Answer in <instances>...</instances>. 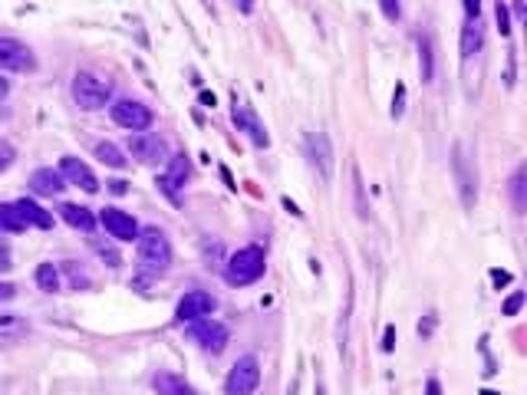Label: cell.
Wrapping results in <instances>:
<instances>
[{"mask_svg":"<svg viewBox=\"0 0 527 395\" xmlns=\"http://www.w3.org/2000/svg\"><path fill=\"white\" fill-rule=\"evenodd\" d=\"M17 290H14V284H0V300H10Z\"/></svg>","mask_w":527,"mask_h":395,"instance_id":"8d00e7d4","label":"cell"},{"mask_svg":"<svg viewBox=\"0 0 527 395\" xmlns=\"http://www.w3.org/2000/svg\"><path fill=\"white\" fill-rule=\"evenodd\" d=\"M481 395H498V392H481Z\"/></svg>","mask_w":527,"mask_h":395,"instance_id":"60d3db41","label":"cell"},{"mask_svg":"<svg viewBox=\"0 0 527 395\" xmlns=\"http://www.w3.org/2000/svg\"><path fill=\"white\" fill-rule=\"evenodd\" d=\"M99 221H102V228H106L112 237H119V241H136L139 231H142V228H139V221L132 218V214L119 211V208H102Z\"/></svg>","mask_w":527,"mask_h":395,"instance_id":"8fae6325","label":"cell"},{"mask_svg":"<svg viewBox=\"0 0 527 395\" xmlns=\"http://www.w3.org/2000/svg\"><path fill=\"white\" fill-rule=\"evenodd\" d=\"M152 389L159 395H195V389L181 376H175V372H159L155 382H152Z\"/></svg>","mask_w":527,"mask_h":395,"instance_id":"ac0fdd59","label":"cell"},{"mask_svg":"<svg viewBox=\"0 0 527 395\" xmlns=\"http://www.w3.org/2000/svg\"><path fill=\"white\" fill-rule=\"evenodd\" d=\"M30 336V323L17 313H0V349H10Z\"/></svg>","mask_w":527,"mask_h":395,"instance_id":"9a60e30c","label":"cell"},{"mask_svg":"<svg viewBox=\"0 0 527 395\" xmlns=\"http://www.w3.org/2000/svg\"><path fill=\"white\" fill-rule=\"evenodd\" d=\"M524 168H517L511 178V194H514V208L517 211H524V198H527V191H524Z\"/></svg>","mask_w":527,"mask_h":395,"instance_id":"484cf974","label":"cell"},{"mask_svg":"<svg viewBox=\"0 0 527 395\" xmlns=\"http://www.w3.org/2000/svg\"><path fill=\"white\" fill-rule=\"evenodd\" d=\"M33 277H37V286H40L43 293H56L60 290V270H56L53 264H40Z\"/></svg>","mask_w":527,"mask_h":395,"instance_id":"cb8c5ba5","label":"cell"},{"mask_svg":"<svg viewBox=\"0 0 527 395\" xmlns=\"http://www.w3.org/2000/svg\"><path fill=\"white\" fill-rule=\"evenodd\" d=\"M215 306H217V300L211 297V293L191 290V293H185V297L178 300L175 316L178 320H185V323H198V320H208V316L215 313Z\"/></svg>","mask_w":527,"mask_h":395,"instance_id":"9c48e42d","label":"cell"},{"mask_svg":"<svg viewBox=\"0 0 527 395\" xmlns=\"http://www.w3.org/2000/svg\"><path fill=\"white\" fill-rule=\"evenodd\" d=\"M60 214H63V221H66L69 228H76V231H82V234H93L96 231L93 211H86V208H80V205H60Z\"/></svg>","mask_w":527,"mask_h":395,"instance_id":"e0dca14e","label":"cell"},{"mask_svg":"<svg viewBox=\"0 0 527 395\" xmlns=\"http://www.w3.org/2000/svg\"><path fill=\"white\" fill-rule=\"evenodd\" d=\"M109 82H102L99 76H93V73H76L73 76V99H76V106L80 109H102L109 102Z\"/></svg>","mask_w":527,"mask_h":395,"instance_id":"277c9868","label":"cell"},{"mask_svg":"<svg viewBox=\"0 0 527 395\" xmlns=\"http://www.w3.org/2000/svg\"><path fill=\"white\" fill-rule=\"evenodd\" d=\"M465 10H468V20H474L478 10H481V3H478V0H465Z\"/></svg>","mask_w":527,"mask_h":395,"instance_id":"d590c367","label":"cell"},{"mask_svg":"<svg viewBox=\"0 0 527 395\" xmlns=\"http://www.w3.org/2000/svg\"><path fill=\"white\" fill-rule=\"evenodd\" d=\"M392 346H395V327H386V336H382V349L392 353Z\"/></svg>","mask_w":527,"mask_h":395,"instance_id":"4dcf8cb0","label":"cell"},{"mask_svg":"<svg viewBox=\"0 0 527 395\" xmlns=\"http://www.w3.org/2000/svg\"><path fill=\"white\" fill-rule=\"evenodd\" d=\"M96 158H99V162H106L109 168H125V151H122L116 142H109V138L96 145Z\"/></svg>","mask_w":527,"mask_h":395,"instance_id":"603a6c76","label":"cell"},{"mask_svg":"<svg viewBox=\"0 0 527 395\" xmlns=\"http://www.w3.org/2000/svg\"><path fill=\"white\" fill-rule=\"evenodd\" d=\"M303 142H307V155L313 158L320 178L330 181V178H333V145H330V136H323V132H307Z\"/></svg>","mask_w":527,"mask_h":395,"instance_id":"30bf717a","label":"cell"},{"mask_svg":"<svg viewBox=\"0 0 527 395\" xmlns=\"http://www.w3.org/2000/svg\"><path fill=\"white\" fill-rule=\"evenodd\" d=\"M7 93H10V82L0 76V99H7Z\"/></svg>","mask_w":527,"mask_h":395,"instance_id":"74e56055","label":"cell"},{"mask_svg":"<svg viewBox=\"0 0 527 395\" xmlns=\"http://www.w3.org/2000/svg\"><path fill=\"white\" fill-rule=\"evenodd\" d=\"M491 277H494V286L511 284V273H508V270H491Z\"/></svg>","mask_w":527,"mask_h":395,"instance_id":"d6a6232c","label":"cell"},{"mask_svg":"<svg viewBox=\"0 0 527 395\" xmlns=\"http://www.w3.org/2000/svg\"><path fill=\"white\" fill-rule=\"evenodd\" d=\"M7 270H10V250L0 244V273H7Z\"/></svg>","mask_w":527,"mask_h":395,"instance_id":"1f68e13d","label":"cell"},{"mask_svg":"<svg viewBox=\"0 0 527 395\" xmlns=\"http://www.w3.org/2000/svg\"><path fill=\"white\" fill-rule=\"evenodd\" d=\"M112 122L136 132V136H145V129H152V122H155V112L139 99H119L112 106Z\"/></svg>","mask_w":527,"mask_h":395,"instance_id":"5b68a950","label":"cell"},{"mask_svg":"<svg viewBox=\"0 0 527 395\" xmlns=\"http://www.w3.org/2000/svg\"><path fill=\"white\" fill-rule=\"evenodd\" d=\"M0 231H10V234L27 231V221L17 211V201L14 205H0Z\"/></svg>","mask_w":527,"mask_h":395,"instance_id":"7402d4cb","label":"cell"},{"mask_svg":"<svg viewBox=\"0 0 527 395\" xmlns=\"http://www.w3.org/2000/svg\"><path fill=\"white\" fill-rule=\"evenodd\" d=\"M419 59H422V66H419L422 82H432L435 66H432V43L429 40H419Z\"/></svg>","mask_w":527,"mask_h":395,"instance_id":"d4e9b609","label":"cell"},{"mask_svg":"<svg viewBox=\"0 0 527 395\" xmlns=\"http://www.w3.org/2000/svg\"><path fill=\"white\" fill-rule=\"evenodd\" d=\"M521 306H524V293L517 290V293H511V297H508V303H504V313H508V316L521 313Z\"/></svg>","mask_w":527,"mask_h":395,"instance_id":"83f0119b","label":"cell"},{"mask_svg":"<svg viewBox=\"0 0 527 395\" xmlns=\"http://www.w3.org/2000/svg\"><path fill=\"white\" fill-rule=\"evenodd\" d=\"M260 385V366H257L254 356H241L234 369L228 372L224 382V395H254Z\"/></svg>","mask_w":527,"mask_h":395,"instance_id":"8992f818","label":"cell"},{"mask_svg":"<svg viewBox=\"0 0 527 395\" xmlns=\"http://www.w3.org/2000/svg\"><path fill=\"white\" fill-rule=\"evenodd\" d=\"M425 395H442V382L435 379V376L425 382Z\"/></svg>","mask_w":527,"mask_h":395,"instance_id":"836d02e7","label":"cell"},{"mask_svg":"<svg viewBox=\"0 0 527 395\" xmlns=\"http://www.w3.org/2000/svg\"><path fill=\"white\" fill-rule=\"evenodd\" d=\"M10 162H14V145L0 142V172H3V168H7Z\"/></svg>","mask_w":527,"mask_h":395,"instance_id":"f1b7e54d","label":"cell"},{"mask_svg":"<svg viewBox=\"0 0 527 395\" xmlns=\"http://www.w3.org/2000/svg\"><path fill=\"white\" fill-rule=\"evenodd\" d=\"M406 109V86L402 82H395V95H392V119H399Z\"/></svg>","mask_w":527,"mask_h":395,"instance_id":"4316f807","label":"cell"},{"mask_svg":"<svg viewBox=\"0 0 527 395\" xmlns=\"http://www.w3.org/2000/svg\"><path fill=\"white\" fill-rule=\"evenodd\" d=\"M129 151H132V158L142 165H159L165 158V142L159 136H132Z\"/></svg>","mask_w":527,"mask_h":395,"instance_id":"5bb4252c","label":"cell"},{"mask_svg":"<svg viewBox=\"0 0 527 395\" xmlns=\"http://www.w3.org/2000/svg\"><path fill=\"white\" fill-rule=\"evenodd\" d=\"M188 172H191V165L185 155H175L172 158V165H168V175H159L155 181H159V188L168 194V201L172 205H181V198H178V188L188 181Z\"/></svg>","mask_w":527,"mask_h":395,"instance_id":"4fadbf2b","label":"cell"},{"mask_svg":"<svg viewBox=\"0 0 527 395\" xmlns=\"http://www.w3.org/2000/svg\"><path fill=\"white\" fill-rule=\"evenodd\" d=\"M452 168H455V181H458V194L461 205L472 208L474 198H478V178H474V158L465 142H455V151H452Z\"/></svg>","mask_w":527,"mask_h":395,"instance_id":"3957f363","label":"cell"},{"mask_svg":"<svg viewBox=\"0 0 527 395\" xmlns=\"http://www.w3.org/2000/svg\"><path fill=\"white\" fill-rule=\"evenodd\" d=\"M481 43H485V30H481V20L474 17L461 30V56H474L481 50Z\"/></svg>","mask_w":527,"mask_h":395,"instance_id":"44dd1931","label":"cell"},{"mask_svg":"<svg viewBox=\"0 0 527 395\" xmlns=\"http://www.w3.org/2000/svg\"><path fill=\"white\" fill-rule=\"evenodd\" d=\"M17 211L24 214V221H27V228L33 224V228H40V231H50L53 228V214H46L40 205H33L30 198H24V201H17Z\"/></svg>","mask_w":527,"mask_h":395,"instance_id":"ffe728a7","label":"cell"},{"mask_svg":"<svg viewBox=\"0 0 527 395\" xmlns=\"http://www.w3.org/2000/svg\"><path fill=\"white\" fill-rule=\"evenodd\" d=\"M63 178H60V172H53V168H37L33 175H30V188L37 191V194H43V198H56V194H63Z\"/></svg>","mask_w":527,"mask_h":395,"instance_id":"2e32d148","label":"cell"},{"mask_svg":"<svg viewBox=\"0 0 527 395\" xmlns=\"http://www.w3.org/2000/svg\"><path fill=\"white\" fill-rule=\"evenodd\" d=\"M37 66V56L27 43L14 40V37H0V69H10V73H27Z\"/></svg>","mask_w":527,"mask_h":395,"instance_id":"52a82bcc","label":"cell"},{"mask_svg":"<svg viewBox=\"0 0 527 395\" xmlns=\"http://www.w3.org/2000/svg\"><path fill=\"white\" fill-rule=\"evenodd\" d=\"M60 178L63 181H69V185H76V188L82 191H99V181H96V175L89 172V165L80 162L76 155H66V158H60Z\"/></svg>","mask_w":527,"mask_h":395,"instance_id":"7c38bea8","label":"cell"},{"mask_svg":"<svg viewBox=\"0 0 527 395\" xmlns=\"http://www.w3.org/2000/svg\"><path fill=\"white\" fill-rule=\"evenodd\" d=\"M498 30L504 33V37L511 33V24H508V7H504V3H498Z\"/></svg>","mask_w":527,"mask_h":395,"instance_id":"f546056e","label":"cell"},{"mask_svg":"<svg viewBox=\"0 0 527 395\" xmlns=\"http://www.w3.org/2000/svg\"><path fill=\"white\" fill-rule=\"evenodd\" d=\"M234 125H241L244 132H251V136H254V142L260 145V149H267V142H271V138H267V132L260 129L257 116H254L251 109H241L238 102H234Z\"/></svg>","mask_w":527,"mask_h":395,"instance_id":"d6986e66","label":"cell"},{"mask_svg":"<svg viewBox=\"0 0 527 395\" xmlns=\"http://www.w3.org/2000/svg\"><path fill=\"white\" fill-rule=\"evenodd\" d=\"M316 395H326V392H323V385H316Z\"/></svg>","mask_w":527,"mask_h":395,"instance_id":"ab89813d","label":"cell"},{"mask_svg":"<svg viewBox=\"0 0 527 395\" xmlns=\"http://www.w3.org/2000/svg\"><path fill=\"white\" fill-rule=\"evenodd\" d=\"M139 250H136V264L142 273H165L172 264V244L159 228H142L139 231Z\"/></svg>","mask_w":527,"mask_h":395,"instance_id":"6da1fadb","label":"cell"},{"mask_svg":"<svg viewBox=\"0 0 527 395\" xmlns=\"http://www.w3.org/2000/svg\"><path fill=\"white\" fill-rule=\"evenodd\" d=\"M188 336L198 346H202L204 353H211V356H217V353H224V346H228V327L224 323H208V320H198V323H191L188 327Z\"/></svg>","mask_w":527,"mask_h":395,"instance_id":"ba28073f","label":"cell"},{"mask_svg":"<svg viewBox=\"0 0 527 395\" xmlns=\"http://www.w3.org/2000/svg\"><path fill=\"white\" fill-rule=\"evenodd\" d=\"M382 10H386V17H392V20H395L402 7H399V3H392V0H382Z\"/></svg>","mask_w":527,"mask_h":395,"instance_id":"e575fe53","label":"cell"},{"mask_svg":"<svg viewBox=\"0 0 527 395\" xmlns=\"http://www.w3.org/2000/svg\"><path fill=\"white\" fill-rule=\"evenodd\" d=\"M202 102H204V106H215V102H217L215 93H202Z\"/></svg>","mask_w":527,"mask_h":395,"instance_id":"f35d334b","label":"cell"},{"mask_svg":"<svg viewBox=\"0 0 527 395\" xmlns=\"http://www.w3.org/2000/svg\"><path fill=\"white\" fill-rule=\"evenodd\" d=\"M264 267H267V254H264V247L260 244L241 247L228 264V284H234V286L254 284L257 277L264 273Z\"/></svg>","mask_w":527,"mask_h":395,"instance_id":"7a4b0ae2","label":"cell"}]
</instances>
